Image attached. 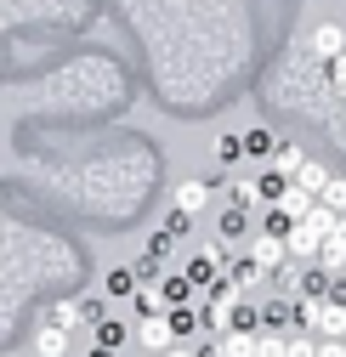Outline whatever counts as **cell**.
<instances>
[{
  "mask_svg": "<svg viewBox=\"0 0 346 357\" xmlns=\"http://www.w3.org/2000/svg\"><path fill=\"white\" fill-rule=\"evenodd\" d=\"M313 204H318V199H313L307 188H295V182H289V188L278 193V210H284L289 221H307V215H313Z\"/></svg>",
  "mask_w": 346,
  "mask_h": 357,
  "instance_id": "obj_5",
  "label": "cell"
},
{
  "mask_svg": "<svg viewBox=\"0 0 346 357\" xmlns=\"http://www.w3.org/2000/svg\"><path fill=\"white\" fill-rule=\"evenodd\" d=\"M244 306V289L239 284H216L210 295H204V329H216V335H222V329H233V312Z\"/></svg>",
  "mask_w": 346,
  "mask_h": 357,
  "instance_id": "obj_1",
  "label": "cell"
},
{
  "mask_svg": "<svg viewBox=\"0 0 346 357\" xmlns=\"http://www.w3.org/2000/svg\"><path fill=\"white\" fill-rule=\"evenodd\" d=\"M165 318H170V329H176V340H188L193 329H204V318H199V306H170Z\"/></svg>",
  "mask_w": 346,
  "mask_h": 357,
  "instance_id": "obj_12",
  "label": "cell"
},
{
  "mask_svg": "<svg viewBox=\"0 0 346 357\" xmlns=\"http://www.w3.org/2000/svg\"><path fill=\"white\" fill-rule=\"evenodd\" d=\"M131 340H137L148 357H159V351L176 346V329H170V318L159 312V318H137V324H131Z\"/></svg>",
  "mask_w": 346,
  "mask_h": 357,
  "instance_id": "obj_2",
  "label": "cell"
},
{
  "mask_svg": "<svg viewBox=\"0 0 346 357\" xmlns=\"http://www.w3.org/2000/svg\"><path fill=\"white\" fill-rule=\"evenodd\" d=\"M255 357H289V335L284 329H262L255 335Z\"/></svg>",
  "mask_w": 346,
  "mask_h": 357,
  "instance_id": "obj_15",
  "label": "cell"
},
{
  "mask_svg": "<svg viewBox=\"0 0 346 357\" xmlns=\"http://www.w3.org/2000/svg\"><path fill=\"white\" fill-rule=\"evenodd\" d=\"M289 357H318V340L313 335H289Z\"/></svg>",
  "mask_w": 346,
  "mask_h": 357,
  "instance_id": "obj_22",
  "label": "cell"
},
{
  "mask_svg": "<svg viewBox=\"0 0 346 357\" xmlns=\"http://www.w3.org/2000/svg\"><path fill=\"white\" fill-rule=\"evenodd\" d=\"M318 204H329L335 215H346V176H329V188L318 193Z\"/></svg>",
  "mask_w": 346,
  "mask_h": 357,
  "instance_id": "obj_20",
  "label": "cell"
},
{
  "mask_svg": "<svg viewBox=\"0 0 346 357\" xmlns=\"http://www.w3.org/2000/svg\"><path fill=\"white\" fill-rule=\"evenodd\" d=\"M222 278H227V284H239V289H250V284H262L267 273H262V266H255V261L244 255V261H227V266H222Z\"/></svg>",
  "mask_w": 346,
  "mask_h": 357,
  "instance_id": "obj_10",
  "label": "cell"
},
{
  "mask_svg": "<svg viewBox=\"0 0 346 357\" xmlns=\"http://www.w3.org/2000/svg\"><path fill=\"white\" fill-rule=\"evenodd\" d=\"M80 318H85V324H91V329H97V324L108 318V306H103V301H80Z\"/></svg>",
  "mask_w": 346,
  "mask_h": 357,
  "instance_id": "obj_23",
  "label": "cell"
},
{
  "mask_svg": "<svg viewBox=\"0 0 346 357\" xmlns=\"http://www.w3.org/2000/svg\"><path fill=\"white\" fill-rule=\"evenodd\" d=\"M137 289H142L137 266H114V273H108V295H137Z\"/></svg>",
  "mask_w": 346,
  "mask_h": 357,
  "instance_id": "obj_18",
  "label": "cell"
},
{
  "mask_svg": "<svg viewBox=\"0 0 346 357\" xmlns=\"http://www.w3.org/2000/svg\"><path fill=\"white\" fill-rule=\"evenodd\" d=\"M244 153H255V159H273V153H278L273 130H244Z\"/></svg>",
  "mask_w": 346,
  "mask_h": 357,
  "instance_id": "obj_19",
  "label": "cell"
},
{
  "mask_svg": "<svg viewBox=\"0 0 346 357\" xmlns=\"http://www.w3.org/2000/svg\"><path fill=\"white\" fill-rule=\"evenodd\" d=\"M131 312H137V318H159V312H165V301H159V284H142V289L131 295Z\"/></svg>",
  "mask_w": 346,
  "mask_h": 357,
  "instance_id": "obj_14",
  "label": "cell"
},
{
  "mask_svg": "<svg viewBox=\"0 0 346 357\" xmlns=\"http://www.w3.org/2000/svg\"><path fill=\"white\" fill-rule=\"evenodd\" d=\"M244 153V137H216V159H222V165H233Z\"/></svg>",
  "mask_w": 346,
  "mask_h": 357,
  "instance_id": "obj_21",
  "label": "cell"
},
{
  "mask_svg": "<svg viewBox=\"0 0 346 357\" xmlns=\"http://www.w3.org/2000/svg\"><path fill=\"white\" fill-rule=\"evenodd\" d=\"M335 278H346V261H340V273H335Z\"/></svg>",
  "mask_w": 346,
  "mask_h": 357,
  "instance_id": "obj_28",
  "label": "cell"
},
{
  "mask_svg": "<svg viewBox=\"0 0 346 357\" xmlns=\"http://www.w3.org/2000/svg\"><path fill=\"white\" fill-rule=\"evenodd\" d=\"M46 324H52V329H68V335H74V329L85 324V318H80V301H52V306H46Z\"/></svg>",
  "mask_w": 346,
  "mask_h": 357,
  "instance_id": "obj_9",
  "label": "cell"
},
{
  "mask_svg": "<svg viewBox=\"0 0 346 357\" xmlns=\"http://www.w3.org/2000/svg\"><path fill=\"white\" fill-rule=\"evenodd\" d=\"M239 227H244V210H239V204H233V210H227V215H222V238H239Z\"/></svg>",
  "mask_w": 346,
  "mask_h": 357,
  "instance_id": "obj_24",
  "label": "cell"
},
{
  "mask_svg": "<svg viewBox=\"0 0 346 357\" xmlns=\"http://www.w3.org/2000/svg\"><path fill=\"white\" fill-rule=\"evenodd\" d=\"M142 357H148V351H142Z\"/></svg>",
  "mask_w": 346,
  "mask_h": 357,
  "instance_id": "obj_29",
  "label": "cell"
},
{
  "mask_svg": "<svg viewBox=\"0 0 346 357\" xmlns=\"http://www.w3.org/2000/svg\"><path fill=\"white\" fill-rule=\"evenodd\" d=\"M295 188H307V193L318 199V193L329 188V170H324L318 159H307V165H301V170H295Z\"/></svg>",
  "mask_w": 346,
  "mask_h": 357,
  "instance_id": "obj_11",
  "label": "cell"
},
{
  "mask_svg": "<svg viewBox=\"0 0 346 357\" xmlns=\"http://www.w3.org/2000/svg\"><path fill=\"white\" fill-rule=\"evenodd\" d=\"M340 46H346V29L340 23H318L313 29V52L318 57H340Z\"/></svg>",
  "mask_w": 346,
  "mask_h": 357,
  "instance_id": "obj_7",
  "label": "cell"
},
{
  "mask_svg": "<svg viewBox=\"0 0 346 357\" xmlns=\"http://www.w3.org/2000/svg\"><path fill=\"white\" fill-rule=\"evenodd\" d=\"M204 204H210V188H204V182H182V188H176V215H188V221H193Z\"/></svg>",
  "mask_w": 346,
  "mask_h": 357,
  "instance_id": "obj_6",
  "label": "cell"
},
{
  "mask_svg": "<svg viewBox=\"0 0 346 357\" xmlns=\"http://www.w3.org/2000/svg\"><path fill=\"white\" fill-rule=\"evenodd\" d=\"M301 165H307V159H301V148H295V142H284V148L273 153V170L284 176V182H295V170H301Z\"/></svg>",
  "mask_w": 346,
  "mask_h": 357,
  "instance_id": "obj_17",
  "label": "cell"
},
{
  "mask_svg": "<svg viewBox=\"0 0 346 357\" xmlns=\"http://www.w3.org/2000/svg\"><path fill=\"white\" fill-rule=\"evenodd\" d=\"M159 357H199V351H193L188 340H176V346H170V351H159Z\"/></svg>",
  "mask_w": 346,
  "mask_h": 357,
  "instance_id": "obj_26",
  "label": "cell"
},
{
  "mask_svg": "<svg viewBox=\"0 0 346 357\" xmlns=\"http://www.w3.org/2000/svg\"><path fill=\"white\" fill-rule=\"evenodd\" d=\"M34 357H68V329L40 324V335H34Z\"/></svg>",
  "mask_w": 346,
  "mask_h": 357,
  "instance_id": "obj_8",
  "label": "cell"
},
{
  "mask_svg": "<svg viewBox=\"0 0 346 357\" xmlns=\"http://www.w3.org/2000/svg\"><path fill=\"white\" fill-rule=\"evenodd\" d=\"M284 250H289L295 261H318V250H324V233H313L307 221H295V227L284 233Z\"/></svg>",
  "mask_w": 346,
  "mask_h": 357,
  "instance_id": "obj_4",
  "label": "cell"
},
{
  "mask_svg": "<svg viewBox=\"0 0 346 357\" xmlns=\"http://www.w3.org/2000/svg\"><path fill=\"white\" fill-rule=\"evenodd\" d=\"M318 357H346V340H318Z\"/></svg>",
  "mask_w": 346,
  "mask_h": 357,
  "instance_id": "obj_25",
  "label": "cell"
},
{
  "mask_svg": "<svg viewBox=\"0 0 346 357\" xmlns=\"http://www.w3.org/2000/svg\"><path fill=\"white\" fill-rule=\"evenodd\" d=\"M85 357H119V351H114V346H97V340H91V351H85Z\"/></svg>",
  "mask_w": 346,
  "mask_h": 357,
  "instance_id": "obj_27",
  "label": "cell"
},
{
  "mask_svg": "<svg viewBox=\"0 0 346 357\" xmlns=\"http://www.w3.org/2000/svg\"><path fill=\"white\" fill-rule=\"evenodd\" d=\"M222 357H255V335L250 329H222Z\"/></svg>",
  "mask_w": 346,
  "mask_h": 357,
  "instance_id": "obj_13",
  "label": "cell"
},
{
  "mask_svg": "<svg viewBox=\"0 0 346 357\" xmlns=\"http://www.w3.org/2000/svg\"><path fill=\"white\" fill-rule=\"evenodd\" d=\"M91 340H97V346H114V351H119L125 340H131V324H114V318H103V324L91 329Z\"/></svg>",
  "mask_w": 346,
  "mask_h": 357,
  "instance_id": "obj_16",
  "label": "cell"
},
{
  "mask_svg": "<svg viewBox=\"0 0 346 357\" xmlns=\"http://www.w3.org/2000/svg\"><path fill=\"white\" fill-rule=\"evenodd\" d=\"M250 261H255V266H262V273L273 278L278 266L289 261V250H284V238H278V233H255V244H250Z\"/></svg>",
  "mask_w": 346,
  "mask_h": 357,
  "instance_id": "obj_3",
  "label": "cell"
}]
</instances>
